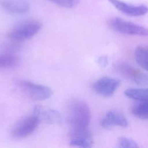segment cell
Segmentation results:
<instances>
[{
	"instance_id": "cell-13",
	"label": "cell",
	"mask_w": 148,
	"mask_h": 148,
	"mask_svg": "<svg viewBox=\"0 0 148 148\" xmlns=\"http://www.w3.org/2000/svg\"><path fill=\"white\" fill-rule=\"evenodd\" d=\"M137 64L145 71L148 70V51L146 46H138L135 51Z\"/></svg>"
},
{
	"instance_id": "cell-3",
	"label": "cell",
	"mask_w": 148,
	"mask_h": 148,
	"mask_svg": "<svg viewBox=\"0 0 148 148\" xmlns=\"http://www.w3.org/2000/svg\"><path fill=\"white\" fill-rule=\"evenodd\" d=\"M42 24L38 20H28L16 25L8 34V38L15 42H21L32 38L40 31Z\"/></svg>"
},
{
	"instance_id": "cell-2",
	"label": "cell",
	"mask_w": 148,
	"mask_h": 148,
	"mask_svg": "<svg viewBox=\"0 0 148 148\" xmlns=\"http://www.w3.org/2000/svg\"><path fill=\"white\" fill-rule=\"evenodd\" d=\"M14 83L26 97L33 101L47 99L53 93L52 90L46 86L34 83L24 79H16Z\"/></svg>"
},
{
	"instance_id": "cell-8",
	"label": "cell",
	"mask_w": 148,
	"mask_h": 148,
	"mask_svg": "<svg viewBox=\"0 0 148 148\" xmlns=\"http://www.w3.org/2000/svg\"><path fill=\"white\" fill-rule=\"evenodd\" d=\"M70 145L80 147H91L93 144L91 131L88 128L71 130L69 132Z\"/></svg>"
},
{
	"instance_id": "cell-7",
	"label": "cell",
	"mask_w": 148,
	"mask_h": 148,
	"mask_svg": "<svg viewBox=\"0 0 148 148\" xmlns=\"http://www.w3.org/2000/svg\"><path fill=\"white\" fill-rule=\"evenodd\" d=\"M120 84L119 79L110 77H102L93 83L92 88L98 94L104 97H112Z\"/></svg>"
},
{
	"instance_id": "cell-4",
	"label": "cell",
	"mask_w": 148,
	"mask_h": 148,
	"mask_svg": "<svg viewBox=\"0 0 148 148\" xmlns=\"http://www.w3.org/2000/svg\"><path fill=\"white\" fill-rule=\"evenodd\" d=\"M38 116L33 112L20 120L12 130L11 135L15 139L24 138L33 133L40 123Z\"/></svg>"
},
{
	"instance_id": "cell-1",
	"label": "cell",
	"mask_w": 148,
	"mask_h": 148,
	"mask_svg": "<svg viewBox=\"0 0 148 148\" xmlns=\"http://www.w3.org/2000/svg\"><path fill=\"white\" fill-rule=\"evenodd\" d=\"M91 112L88 105L80 99L71 101L68 106V121L71 130L88 128Z\"/></svg>"
},
{
	"instance_id": "cell-14",
	"label": "cell",
	"mask_w": 148,
	"mask_h": 148,
	"mask_svg": "<svg viewBox=\"0 0 148 148\" xmlns=\"http://www.w3.org/2000/svg\"><path fill=\"white\" fill-rule=\"evenodd\" d=\"M132 114L142 120L148 118V101H140L135 103L131 108Z\"/></svg>"
},
{
	"instance_id": "cell-6",
	"label": "cell",
	"mask_w": 148,
	"mask_h": 148,
	"mask_svg": "<svg viewBox=\"0 0 148 148\" xmlns=\"http://www.w3.org/2000/svg\"><path fill=\"white\" fill-rule=\"evenodd\" d=\"M116 71L123 76L129 79L139 85H147V74L136 69L127 62L120 61L114 65Z\"/></svg>"
},
{
	"instance_id": "cell-9",
	"label": "cell",
	"mask_w": 148,
	"mask_h": 148,
	"mask_svg": "<svg viewBox=\"0 0 148 148\" xmlns=\"http://www.w3.org/2000/svg\"><path fill=\"white\" fill-rule=\"evenodd\" d=\"M109 1L120 12L130 16H143L148 11L147 6L145 5H133L121 0H109Z\"/></svg>"
},
{
	"instance_id": "cell-16",
	"label": "cell",
	"mask_w": 148,
	"mask_h": 148,
	"mask_svg": "<svg viewBox=\"0 0 148 148\" xmlns=\"http://www.w3.org/2000/svg\"><path fill=\"white\" fill-rule=\"evenodd\" d=\"M19 62L18 58L12 54L0 55V69L11 68L16 66Z\"/></svg>"
},
{
	"instance_id": "cell-11",
	"label": "cell",
	"mask_w": 148,
	"mask_h": 148,
	"mask_svg": "<svg viewBox=\"0 0 148 148\" xmlns=\"http://www.w3.org/2000/svg\"><path fill=\"white\" fill-rule=\"evenodd\" d=\"M32 112L38 116L40 121H42L47 124L58 123L62 119L61 114L57 110L45 108L41 106H35Z\"/></svg>"
},
{
	"instance_id": "cell-15",
	"label": "cell",
	"mask_w": 148,
	"mask_h": 148,
	"mask_svg": "<svg viewBox=\"0 0 148 148\" xmlns=\"http://www.w3.org/2000/svg\"><path fill=\"white\" fill-rule=\"evenodd\" d=\"M124 94L128 98L138 101H148L147 88H128L124 91Z\"/></svg>"
},
{
	"instance_id": "cell-18",
	"label": "cell",
	"mask_w": 148,
	"mask_h": 148,
	"mask_svg": "<svg viewBox=\"0 0 148 148\" xmlns=\"http://www.w3.org/2000/svg\"><path fill=\"white\" fill-rule=\"evenodd\" d=\"M64 8H72L79 3V0H48Z\"/></svg>"
},
{
	"instance_id": "cell-17",
	"label": "cell",
	"mask_w": 148,
	"mask_h": 148,
	"mask_svg": "<svg viewBox=\"0 0 148 148\" xmlns=\"http://www.w3.org/2000/svg\"><path fill=\"white\" fill-rule=\"evenodd\" d=\"M118 146L123 148H138L139 146L134 140L127 137H120L117 142Z\"/></svg>"
},
{
	"instance_id": "cell-12",
	"label": "cell",
	"mask_w": 148,
	"mask_h": 148,
	"mask_svg": "<svg viewBox=\"0 0 148 148\" xmlns=\"http://www.w3.org/2000/svg\"><path fill=\"white\" fill-rule=\"evenodd\" d=\"M128 125L127 119L121 113L114 110L108 112L101 121V125L106 129L110 128L114 125L125 128Z\"/></svg>"
},
{
	"instance_id": "cell-10",
	"label": "cell",
	"mask_w": 148,
	"mask_h": 148,
	"mask_svg": "<svg viewBox=\"0 0 148 148\" xmlns=\"http://www.w3.org/2000/svg\"><path fill=\"white\" fill-rule=\"evenodd\" d=\"M0 6L7 12L14 14H25L30 9L27 0H0Z\"/></svg>"
},
{
	"instance_id": "cell-5",
	"label": "cell",
	"mask_w": 148,
	"mask_h": 148,
	"mask_svg": "<svg viewBox=\"0 0 148 148\" xmlns=\"http://www.w3.org/2000/svg\"><path fill=\"white\" fill-rule=\"evenodd\" d=\"M108 24L112 29L121 34L147 36L148 34L147 29L145 27L120 17L110 18L109 20Z\"/></svg>"
},
{
	"instance_id": "cell-19",
	"label": "cell",
	"mask_w": 148,
	"mask_h": 148,
	"mask_svg": "<svg viewBox=\"0 0 148 148\" xmlns=\"http://www.w3.org/2000/svg\"><path fill=\"white\" fill-rule=\"evenodd\" d=\"M98 64L102 68L106 67L108 64V58L106 56H101L97 60Z\"/></svg>"
}]
</instances>
